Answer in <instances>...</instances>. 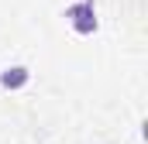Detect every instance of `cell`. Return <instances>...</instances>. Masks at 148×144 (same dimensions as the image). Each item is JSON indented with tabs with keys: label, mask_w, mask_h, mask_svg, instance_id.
I'll return each instance as SVG.
<instances>
[{
	"label": "cell",
	"mask_w": 148,
	"mask_h": 144,
	"mask_svg": "<svg viewBox=\"0 0 148 144\" xmlns=\"http://www.w3.org/2000/svg\"><path fill=\"white\" fill-rule=\"evenodd\" d=\"M66 17H69V24H73L76 35H93V31H97V7H93V0L73 3V7L66 10Z\"/></svg>",
	"instance_id": "cell-1"
},
{
	"label": "cell",
	"mask_w": 148,
	"mask_h": 144,
	"mask_svg": "<svg viewBox=\"0 0 148 144\" xmlns=\"http://www.w3.org/2000/svg\"><path fill=\"white\" fill-rule=\"evenodd\" d=\"M28 79H31V72L24 65H10V69L0 72V86L3 89H21V86H28Z\"/></svg>",
	"instance_id": "cell-2"
}]
</instances>
